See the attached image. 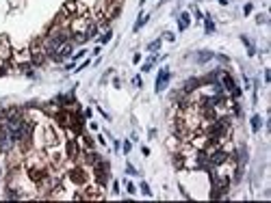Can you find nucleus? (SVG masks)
I'll use <instances>...</instances> for the list:
<instances>
[{
  "label": "nucleus",
  "instance_id": "obj_23",
  "mask_svg": "<svg viewBox=\"0 0 271 203\" xmlns=\"http://www.w3.org/2000/svg\"><path fill=\"white\" fill-rule=\"evenodd\" d=\"M165 39H167V41H174L176 35H174V33H165Z\"/></svg>",
  "mask_w": 271,
  "mask_h": 203
},
{
  "label": "nucleus",
  "instance_id": "obj_25",
  "mask_svg": "<svg viewBox=\"0 0 271 203\" xmlns=\"http://www.w3.org/2000/svg\"><path fill=\"white\" fill-rule=\"evenodd\" d=\"M217 2H219V5H228V2H230V0H217Z\"/></svg>",
  "mask_w": 271,
  "mask_h": 203
},
{
  "label": "nucleus",
  "instance_id": "obj_4",
  "mask_svg": "<svg viewBox=\"0 0 271 203\" xmlns=\"http://www.w3.org/2000/svg\"><path fill=\"white\" fill-rule=\"evenodd\" d=\"M210 59H215V52H210V50H202V52L193 54V61L195 63H208Z\"/></svg>",
  "mask_w": 271,
  "mask_h": 203
},
{
  "label": "nucleus",
  "instance_id": "obj_15",
  "mask_svg": "<svg viewBox=\"0 0 271 203\" xmlns=\"http://www.w3.org/2000/svg\"><path fill=\"white\" fill-rule=\"evenodd\" d=\"M111 37H113V33H111V30H106V33L100 37V43H106V41H111Z\"/></svg>",
  "mask_w": 271,
  "mask_h": 203
},
{
  "label": "nucleus",
  "instance_id": "obj_11",
  "mask_svg": "<svg viewBox=\"0 0 271 203\" xmlns=\"http://www.w3.org/2000/svg\"><path fill=\"white\" fill-rule=\"evenodd\" d=\"M158 50H161V39L152 41V43H147V52H152V54H156Z\"/></svg>",
  "mask_w": 271,
  "mask_h": 203
},
{
  "label": "nucleus",
  "instance_id": "obj_13",
  "mask_svg": "<svg viewBox=\"0 0 271 203\" xmlns=\"http://www.w3.org/2000/svg\"><path fill=\"white\" fill-rule=\"evenodd\" d=\"M85 52H87V50H80V52H76V54H72V63H76V61H80V59L85 56Z\"/></svg>",
  "mask_w": 271,
  "mask_h": 203
},
{
  "label": "nucleus",
  "instance_id": "obj_5",
  "mask_svg": "<svg viewBox=\"0 0 271 203\" xmlns=\"http://www.w3.org/2000/svg\"><path fill=\"white\" fill-rule=\"evenodd\" d=\"M198 87H202V80L200 78H191V80H187L184 82V93H191V91H195V89H198Z\"/></svg>",
  "mask_w": 271,
  "mask_h": 203
},
{
  "label": "nucleus",
  "instance_id": "obj_8",
  "mask_svg": "<svg viewBox=\"0 0 271 203\" xmlns=\"http://www.w3.org/2000/svg\"><path fill=\"white\" fill-rule=\"evenodd\" d=\"M189 24H191L189 13H180V17H178V28H180V30H184V28H189Z\"/></svg>",
  "mask_w": 271,
  "mask_h": 203
},
{
  "label": "nucleus",
  "instance_id": "obj_3",
  "mask_svg": "<svg viewBox=\"0 0 271 203\" xmlns=\"http://www.w3.org/2000/svg\"><path fill=\"white\" fill-rule=\"evenodd\" d=\"M69 180H72L74 184H78V186H83V184L87 182V173H85L83 169H74V171L69 173Z\"/></svg>",
  "mask_w": 271,
  "mask_h": 203
},
{
  "label": "nucleus",
  "instance_id": "obj_18",
  "mask_svg": "<svg viewBox=\"0 0 271 203\" xmlns=\"http://www.w3.org/2000/svg\"><path fill=\"white\" fill-rule=\"evenodd\" d=\"M252 9H254V5H252V2H247V5H245V7H243L245 15H250V13H252Z\"/></svg>",
  "mask_w": 271,
  "mask_h": 203
},
{
  "label": "nucleus",
  "instance_id": "obj_21",
  "mask_svg": "<svg viewBox=\"0 0 271 203\" xmlns=\"http://www.w3.org/2000/svg\"><path fill=\"white\" fill-rule=\"evenodd\" d=\"M126 190H128V194H135V192H137V188H135L132 184H126Z\"/></svg>",
  "mask_w": 271,
  "mask_h": 203
},
{
  "label": "nucleus",
  "instance_id": "obj_24",
  "mask_svg": "<svg viewBox=\"0 0 271 203\" xmlns=\"http://www.w3.org/2000/svg\"><path fill=\"white\" fill-rule=\"evenodd\" d=\"M113 192H115V194L119 192V184H117V182H113Z\"/></svg>",
  "mask_w": 271,
  "mask_h": 203
},
{
  "label": "nucleus",
  "instance_id": "obj_10",
  "mask_svg": "<svg viewBox=\"0 0 271 203\" xmlns=\"http://www.w3.org/2000/svg\"><path fill=\"white\" fill-rule=\"evenodd\" d=\"M202 20L206 22V35H213L215 33V22H213V17L210 15H204Z\"/></svg>",
  "mask_w": 271,
  "mask_h": 203
},
{
  "label": "nucleus",
  "instance_id": "obj_9",
  "mask_svg": "<svg viewBox=\"0 0 271 203\" xmlns=\"http://www.w3.org/2000/svg\"><path fill=\"white\" fill-rule=\"evenodd\" d=\"M241 41L245 43V48H247V54H250V56H254V54H256V45L247 39V35H241Z\"/></svg>",
  "mask_w": 271,
  "mask_h": 203
},
{
  "label": "nucleus",
  "instance_id": "obj_17",
  "mask_svg": "<svg viewBox=\"0 0 271 203\" xmlns=\"http://www.w3.org/2000/svg\"><path fill=\"white\" fill-rule=\"evenodd\" d=\"M126 173H128V175H139V173H137V169H135L132 164H126Z\"/></svg>",
  "mask_w": 271,
  "mask_h": 203
},
{
  "label": "nucleus",
  "instance_id": "obj_22",
  "mask_svg": "<svg viewBox=\"0 0 271 203\" xmlns=\"http://www.w3.org/2000/svg\"><path fill=\"white\" fill-rule=\"evenodd\" d=\"M193 13H195V17H198V20H202V17H204V15H202V11H200L198 7H195V9H193Z\"/></svg>",
  "mask_w": 271,
  "mask_h": 203
},
{
  "label": "nucleus",
  "instance_id": "obj_6",
  "mask_svg": "<svg viewBox=\"0 0 271 203\" xmlns=\"http://www.w3.org/2000/svg\"><path fill=\"white\" fill-rule=\"evenodd\" d=\"M158 59H161V56H156V54H152L150 59H147V61H145V63L141 65V71H143V73H147V71H150V69H152V67L156 65V61H158Z\"/></svg>",
  "mask_w": 271,
  "mask_h": 203
},
{
  "label": "nucleus",
  "instance_id": "obj_2",
  "mask_svg": "<svg viewBox=\"0 0 271 203\" xmlns=\"http://www.w3.org/2000/svg\"><path fill=\"white\" fill-rule=\"evenodd\" d=\"M72 50H74V41L69 39V41H65L59 50H57V52H54V56H52V61H65V59H69L74 52H72Z\"/></svg>",
  "mask_w": 271,
  "mask_h": 203
},
{
  "label": "nucleus",
  "instance_id": "obj_12",
  "mask_svg": "<svg viewBox=\"0 0 271 203\" xmlns=\"http://www.w3.org/2000/svg\"><path fill=\"white\" fill-rule=\"evenodd\" d=\"M260 123H262L260 115H254V117H252V130H254V132H258V130H260Z\"/></svg>",
  "mask_w": 271,
  "mask_h": 203
},
{
  "label": "nucleus",
  "instance_id": "obj_19",
  "mask_svg": "<svg viewBox=\"0 0 271 203\" xmlns=\"http://www.w3.org/2000/svg\"><path fill=\"white\" fill-rule=\"evenodd\" d=\"M130 149H132V143L126 141V143H124V154H130Z\"/></svg>",
  "mask_w": 271,
  "mask_h": 203
},
{
  "label": "nucleus",
  "instance_id": "obj_16",
  "mask_svg": "<svg viewBox=\"0 0 271 203\" xmlns=\"http://www.w3.org/2000/svg\"><path fill=\"white\" fill-rule=\"evenodd\" d=\"M256 22H258V24H267V22H269V17H267V13H260V15L256 17Z\"/></svg>",
  "mask_w": 271,
  "mask_h": 203
},
{
  "label": "nucleus",
  "instance_id": "obj_1",
  "mask_svg": "<svg viewBox=\"0 0 271 203\" xmlns=\"http://www.w3.org/2000/svg\"><path fill=\"white\" fill-rule=\"evenodd\" d=\"M169 78H171V71H169L167 67H163V69L158 71V76H156L154 91H156V93H163V91L167 89V84H169Z\"/></svg>",
  "mask_w": 271,
  "mask_h": 203
},
{
  "label": "nucleus",
  "instance_id": "obj_20",
  "mask_svg": "<svg viewBox=\"0 0 271 203\" xmlns=\"http://www.w3.org/2000/svg\"><path fill=\"white\" fill-rule=\"evenodd\" d=\"M132 84H135L137 89H139V87L143 84V82H141V78H139V76H135V78H132Z\"/></svg>",
  "mask_w": 271,
  "mask_h": 203
},
{
  "label": "nucleus",
  "instance_id": "obj_7",
  "mask_svg": "<svg viewBox=\"0 0 271 203\" xmlns=\"http://www.w3.org/2000/svg\"><path fill=\"white\" fill-rule=\"evenodd\" d=\"M147 20H150V15H147V13H141V15H139V20H137V24L132 26V30H135V33H139V30L143 28V24H147Z\"/></svg>",
  "mask_w": 271,
  "mask_h": 203
},
{
  "label": "nucleus",
  "instance_id": "obj_14",
  "mask_svg": "<svg viewBox=\"0 0 271 203\" xmlns=\"http://www.w3.org/2000/svg\"><path fill=\"white\" fill-rule=\"evenodd\" d=\"M141 192H143V194H145V197H152V190H150V186H147V184H145V182H143V184H141Z\"/></svg>",
  "mask_w": 271,
  "mask_h": 203
}]
</instances>
